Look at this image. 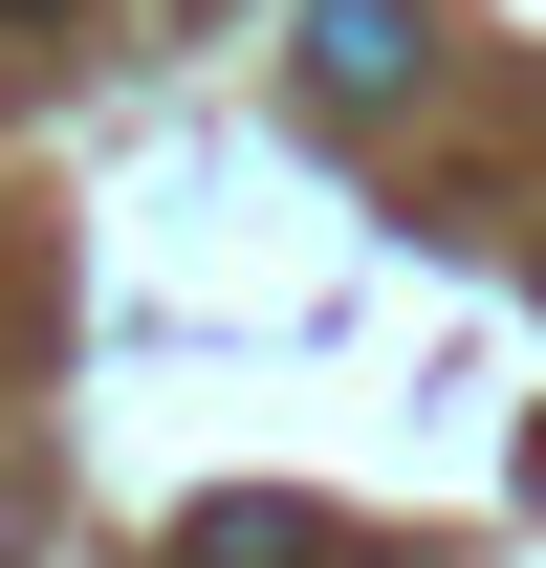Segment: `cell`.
<instances>
[{"label":"cell","instance_id":"1","mask_svg":"<svg viewBox=\"0 0 546 568\" xmlns=\"http://www.w3.org/2000/svg\"><path fill=\"white\" fill-rule=\"evenodd\" d=\"M415 44H437V0H306V110H394Z\"/></svg>","mask_w":546,"mask_h":568},{"label":"cell","instance_id":"3","mask_svg":"<svg viewBox=\"0 0 546 568\" xmlns=\"http://www.w3.org/2000/svg\"><path fill=\"white\" fill-rule=\"evenodd\" d=\"M0 568H22V503H0Z\"/></svg>","mask_w":546,"mask_h":568},{"label":"cell","instance_id":"2","mask_svg":"<svg viewBox=\"0 0 546 568\" xmlns=\"http://www.w3.org/2000/svg\"><path fill=\"white\" fill-rule=\"evenodd\" d=\"M0 22H67V0H0Z\"/></svg>","mask_w":546,"mask_h":568}]
</instances>
